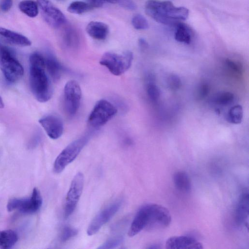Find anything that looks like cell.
Wrapping results in <instances>:
<instances>
[{
	"mask_svg": "<svg viewBox=\"0 0 249 249\" xmlns=\"http://www.w3.org/2000/svg\"><path fill=\"white\" fill-rule=\"evenodd\" d=\"M93 7L98 8L102 6L106 2L115 3H118L120 0H86Z\"/></svg>",
	"mask_w": 249,
	"mask_h": 249,
	"instance_id": "836d02e7",
	"label": "cell"
},
{
	"mask_svg": "<svg viewBox=\"0 0 249 249\" xmlns=\"http://www.w3.org/2000/svg\"><path fill=\"white\" fill-rule=\"evenodd\" d=\"M88 140L89 137L83 136L74 140L67 145L57 156L54 162V172L59 174L62 172L75 159Z\"/></svg>",
	"mask_w": 249,
	"mask_h": 249,
	"instance_id": "5b68a950",
	"label": "cell"
},
{
	"mask_svg": "<svg viewBox=\"0 0 249 249\" xmlns=\"http://www.w3.org/2000/svg\"><path fill=\"white\" fill-rule=\"evenodd\" d=\"M13 5V0H1L0 9L3 12L9 11Z\"/></svg>",
	"mask_w": 249,
	"mask_h": 249,
	"instance_id": "8d00e7d4",
	"label": "cell"
},
{
	"mask_svg": "<svg viewBox=\"0 0 249 249\" xmlns=\"http://www.w3.org/2000/svg\"><path fill=\"white\" fill-rule=\"evenodd\" d=\"M146 14L159 23L173 25L186 19L189 10L182 6H176L170 1L148 0L144 6Z\"/></svg>",
	"mask_w": 249,
	"mask_h": 249,
	"instance_id": "7a4b0ae2",
	"label": "cell"
},
{
	"mask_svg": "<svg viewBox=\"0 0 249 249\" xmlns=\"http://www.w3.org/2000/svg\"><path fill=\"white\" fill-rule=\"evenodd\" d=\"M63 40L67 47L75 48L78 45L79 38L76 31L69 28L66 29L63 34Z\"/></svg>",
	"mask_w": 249,
	"mask_h": 249,
	"instance_id": "d4e9b609",
	"label": "cell"
},
{
	"mask_svg": "<svg viewBox=\"0 0 249 249\" xmlns=\"http://www.w3.org/2000/svg\"><path fill=\"white\" fill-rule=\"evenodd\" d=\"M173 182L176 189L184 193H189L191 190V183L188 174L184 171H178L173 176Z\"/></svg>",
	"mask_w": 249,
	"mask_h": 249,
	"instance_id": "d6986e66",
	"label": "cell"
},
{
	"mask_svg": "<svg viewBox=\"0 0 249 249\" xmlns=\"http://www.w3.org/2000/svg\"><path fill=\"white\" fill-rule=\"evenodd\" d=\"M86 32L93 39L102 40L107 37L109 33V27L103 22L92 21L87 25Z\"/></svg>",
	"mask_w": 249,
	"mask_h": 249,
	"instance_id": "2e32d148",
	"label": "cell"
},
{
	"mask_svg": "<svg viewBox=\"0 0 249 249\" xmlns=\"http://www.w3.org/2000/svg\"><path fill=\"white\" fill-rule=\"evenodd\" d=\"M167 249H201L202 244L196 238L188 236H174L166 241Z\"/></svg>",
	"mask_w": 249,
	"mask_h": 249,
	"instance_id": "4fadbf2b",
	"label": "cell"
},
{
	"mask_svg": "<svg viewBox=\"0 0 249 249\" xmlns=\"http://www.w3.org/2000/svg\"><path fill=\"white\" fill-rule=\"evenodd\" d=\"M18 7L23 13L30 18H35L38 14L39 8L36 1L23 0L19 3Z\"/></svg>",
	"mask_w": 249,
	"mask_h": 249,
	"instance_id": "7402d4cb",
	"label": "cell"
},
{
	"mask_svg": "<svg viewBox=\"0 0 249 249\" xmlns=\"http://www.w3.org/2000/svg\"><path fill=\"white\" fill-rule=\"evenodd\" d=\"M147 204V222L145 230L153 231L167 228L171 222L169 210L157 204Z\"/></svg>",
	"mask_w": 249,
	"mask_h": 249,
	"instance_id": "8992f818",
	"label": "cell"
},
{
	"mask_svg": "<svg viewBox=\"0 0 249 249\" xmlns=\"http://www.w3.org/2000/svg\"><path fill=\"white\" fill-rule=\"evenodd\" d=\"M121 204V201L118 200L101 210L89 224L87 231V234L91 236L96 233L116 214Z\"/></svg>",
	"mask_w": 249,
	"mask_h": 249,
	"instance_id": "8fae6325",
	"label": "cell"
},
{
	"mask_svg": "<svg viewBox=\"0 0 249 249\" xmlns=\"http://www.w3.org/2000/svg\"><path fill=\"white\" fill-rule=\"evenodd\" d=\"M234 95L231 92L226 91L218 93L213 98L214 102L219 105H228L232 102Z\"/></svg>",
	"mask_w": 249,
	"mask_h": 249,
	"instance_id": "4316f807",
	"label": "cell"
},
{
	"mask_svg": "<svg viewBox=\"0 0 249 249\" xmlns=\"http://www.w3.org/2000/svg\"><path fill=\"white\" fill-rule=\"evenodd\" d=\"M123 241V237L117 235L111 237L106 240L98 247L101 249H113L119 246Z\"/></svg>",
	"mask_w": 249,
	"mask_h": 249,
	"instance_id": "f1b7e54d",
	"label": "cell"
},
{
	"mask_svg": "<svg viewBox=\"0 0 249 249\" xmlns=\"http://www.w3.org/2000/svg\"><path fill=\"white\" fill-rule=\"evenodd\" d=\"M133 59V53L129 51L121 53L109 52L102 55L100 64L106 67L113 75L119 76L130 68Z\"/></svg>",
	"mask_w": 249,
	"mask_h": 249,
	"instance_id": "277c9868",
	"label": "cell"
},
{
	"mask_svg": "<svg viewBox=\"0 0 249 249\" xmlns=\"http://www.w3.org/2000/svg\"><path fill=\"white\" fill-rule=\"evenodd\" d=\"M0 36L12 44L20 46H29L32 43L24 36L2 27H0Z\"/></svg>",
	"mask_w": 249,
	"mask_h": 249,
	"instance_id": "e0dca14e",
	"label": "cell"
},
{
	"mask_svg": "<svg viewBox=\"0 0 249 249\" xmlns=\"http://www.w3.org/2000/svg\"><path fill=\"white\" fill-rule=\"evenodd\" d=\"M139 44L140 47L143 49H146L148 47L147 42L143 38H140L139 40Z\"/></svg>",
	"mask_w": 249,
	"mask_h": 249,
	"instance_id": "74e56055",
	"label": "cell"
},
{
	"mask_svg": "<svg viewBox=\"0 0 249 249\" xmlns=\"http://www.w3.org/2000/svg\"><path fill=\"white\" fill-rule=\"evenodd\" d=\"M249 211V197L248 192H243L239 197L235 213V220L236 224L241 226L245 224Z\"/></svg>",
	"mask_w": 249,
	"mask_h": 249,
	"instance_id": "5bb4252c",
	"label": "cell"
},
{
	"mask_svg": "<svg viewBox=\"0 0 249 249\" xmlns=\"http://www.w3.org/2000/svg\"><path fill=\"white\" fill-rule=\"evenodd\" d=\"M192 37V32L187 25L181 22L177 24L174 37L177 41L187 44H190Z\"/></svg>",
	"mask_w": 249,
	"mask_h": 249,
	"instance_id": "44dd1931",
	"label": "cell"
},
{
	"mask_svg": "<svg viewBox=\"0 0 249 249\" xmlns=\"http://www.w3.org/2000/svg\"><path fill=\"white\" fill-rule=\"evenodd\" d=\"M78 233V231L73 228L66 226L62 229L60 235V240L65 242L75 236Z\"/></svg>",
	"mask_w": 249,
	"mask_h": 249,
	"instance_id": "f546056e",
	"label": "cell"
},
{
	"mask_svg": "<svg viewBox=\"0 0 249 249\" xmlns=\"http://www.w3.org/2000/svg\"><path fill=\"white\" fill-rule=\"evenodd\" d=\"M29 81L31 89L36 99L44 103L50 99L52 89L46 72L45 57L35 52L29 57Z\"/></svg>",
	"mask_w": 249,
	"mask_h": 249,
	"instance_id": "6da1fadb",
	"label": "cell"
},
{
	"mask_svg": "<svg viewBox=\"0 0 249 249\" xmlns=\"http://www.w3.org/2000/svg\"><path fill=\"white\" fill-rule=\"evenodd\" d=\"M167 85L171 90H177L181 87L182 82L178 75L172 74L167 78Z\"/></svg>",
	"mask_w": 249,
	"mask_h": 249,
	"instance_id": "1f68e13d",
	"label": "cell"
},
{
	"mask_svg": "<svg viewBox=\"0 0 249 249\" xmlns=\"http://www.w3.org/2000/svg\"><path fill=\"white\" fill-rule=\"evenodd\" d=\"M82 92L79 84L75 80H70L64 89V106L66 112L70 116L75 114L79 109Z\"/></svg>",
	"mask_w": 249,
	"mask_h": 249,
	"instance_id": "30bf717a",
	"label": "cell"
},
{
	"mask_svg": "<svg viewBox=\"0 0 249 249\" xmlns=\"http://www.w3.org/2000/svg\"><path fill=\"white\" fill-rule=\"evenodd\" d=\"M4 107V102L1 97L0 96V108H3Z\"/></svg>",
	"mask_w": 249,
	"mask_h": 249,
	"instance_id": "f35d334b",
	"label": "cell"
},
{
	"mask_svg": "<svg viewBox=\"0 0 249 249\" xmlns=\"http://www.w3.org/2000/svg\"><path fill=\"white\" fill-rule=\"evenodd\" d=\"M131 23L133 27L137 30H145L149 27L148 21L141 14L134 15L132 18Z\"/></svg>",
	"mask_w": 249,
	"mask_h": 249,
	"instance_id": "83f0119b",
	"label": "cell"
},
{
	"mask_svg": "<svg viewBox=\"0 0 249 249\" xmlns=\"http://www.w3.org/2000/svg\"><path fill=\"white\" fill-rule=\"evenodd\" d=\"M38 122L51 139H57L62 135L63 122L57 116L48 115L40 119Z\"/></svg>",
	"mask_w": 249,
	"mask_h": 249,
	"instance_id": "7c38bea8",
	"label": "cell"
},
{
	"mask_svg": "<svg viewBox=\"0 0 249 249\" xmlns=\"http://www.w3.org/2000/svg\"><path fill=\"white\" fill-rule=\"evenodd\" d=\"M117 3L122 7L129 10H134L136 8V4L132 0H120Z\"/></svg>",
	"mask_w": 249,
	"mask_h": 249,
	"instance_id": "e575fe53",
	"label": "cell"
},
{
	"mask_svg": "<svg viewBox=\"0 0 249 249\" xmlns=\"http://www.w3.org/2000/svg\"><path fill=\"white\" fill-rule=\"evenodd\" d=\"M226 63L228 67L230 68L232 71L237 73H241V68L239 64L231 59H227Z\"/></svg>",
	"mask_w": 249,
	"mask_h": 249,
	"instance_id": "d590c367",
	"label": "cell"
},
{
	"mask_svg": "<svg viewBox=\"0 0 249 249\" xmlns=\"http://www.w3.org/2000/svg\"><path fill=\"white\" fill-rule=\"evenodd\" d=\"M84 175L77 173L73 177L67 194L64 206V216L68 218L73 213L82 193Z\"/></svg>",
	"mask_w": 249,
	"mask_h": 249,
	"instance_id": "ba28073f",
	"label": "cell"
},
{
	"mask_svg": "<svg viewBox=\"0 0 249 249\" xmlns=\"http://www.w3.org/2000/svg\"><path fill=\"white\" fill-rule=\"evenodd\" d=\"M18 240L17 233L12 230L0 231V248L10 249Z\"/></svg>",
	"mask_w": 249,
	"mask_h": 249,
	"instance_id": "ffe728a7",
	"label": "cell"
},
{
	"mask_svg": "<svg viewBox=\"0 0 249 249\" xmlns=\"http://www.w3.org/2000/svg\"><path fill=\"white\" fill-rule=\"evenodd\" d=\"M29 197L13 198L9 200L6 208L9 212L18 210L25 213L28 204Z\"/></svg>",
	"mask_w": 249,
	"mask_h": 249,
	"instance_id": "603a6c76",
	"label": "cell"
},
{
	"mask_svg": "<svg viewBox=\"0 0 249 249\" xmlns=\"http://www.w3.org/2000/svg\"><path fill=\"white\" fill-rule=\"evenodd\" d=\"M0 69L6 80L10 83L18 82L24 74L23 67L14 52L1 43H0Z\"/></svg>",
	"mask_w": 249,
	"mask_h": 249,
	"instance_id": "3957f363",
	"label": "cell"
},
{
	"mask_svg": "<svg viewBox=\"0 0 249 249\" xmlns=\"http://www.w3.org/2000/svg\"><path fill=\"white\" fill-rule=\"evenodd\" d=\"M93 7L87 1L76 0L71 2L68 6L67 10L70 13L81 15L87 13Z\"/></svg>",
	"mask_w": 249,
	"mask_h": 249,
	"instance_id": "cb8c5ba5",
	"label": "cell"
},
{
	"mask_svg": "<svg viewBox=\"0 0 249 249\" xmlns=\"http://www.w3.org/2000/svg\"><path fill=\"white\" fill-rule=\"evenodd\" d=\"M210 91V87L206 83L199 85L196 90V97L197 99L202 100L205 98Z\"/></svg>",
	"mask_w": 249,
	"mask_h": 249,
	"instance_id": "d6a6232c",
	"label": "cell"
},
{
	"mask_svg": "<svg viewBox=\"0 0 249 249\" xmlns=\"http://www.w3.org/2000/svg\"><path fill=\"white\" fill-rule=\"evenodd\" d=\"M243 117V109L240 105H236L232 107L227 115L228 121L232 124H239L242 122Z\"/></svg>",
	"mask_w": 249,
	"mask_h": 249,
	"instance_id": "484cf974",
	"label": "cell"
},
{
	"mask_svg": "<svg viewBox=\"0 0 249 249\" xmlns=\"http://www.w3.org/2000/svg\"><path fill=\"white\" fill-rule=\"evenodd\" d=\"M39 10L46 22L54 28H59L67 21L62 12L49 0H36Z\"/></svg>",
	"mask_w": 249,
	"mask_h": 249,
	"instance_id": "9c48e42d",
	"label": "cell"
},
{
	"mask_svg": "<svg viewBox=\"0 0 249 249\" xmlns=\"http://www.w3.org/2000/svg\"><path fill=\"white\" fill-rule=\"evenodd\" d=\"M117 109L110 102L101 99L96 102L88 120L89 124L98 127L103 125L117 113Z\"/></svg>",
	"mask_w": 249,
	"mask_h": 249,
	"instance_id": "52a82bcc",
	"label": "cell"
},
{
	"mask_svg": "<svg viewBox=\"0 0 249 249\" xmlns=\"http://www.w3.org/2000/svg\"><path fill=\"white\" fill-rule=\"evenodd\" d=\"M44 57L45 68L50 76L54 81L58 80L63 71L62 65L55 57L51 54Z\"/></svg>",
	"mask_w": 249,
	"mask_h": 249,
	"instance_id": "ac0fdd59",
	"label": "cell"
},
{
	"mask_svg": "<svg viewBox=\"0 0 249 249\" xmlns=\"http://www.w3.org/2000/svg\"><path fill=\"white\" fill-rule=\"evenodd\" d=\"M146 91L149 98L153 101H157L160 96V91L159 87L153 83H149L146 88Z\"/></svg>",
	"mask_w": 249,
	"mask_h": 249,
	"instance_id": "4dcf8cb0",
	"label": "cell"
},
{
	"mask_svg": "<svg viewBox=\"0 0 249 249\" xmlns=\"http://www.w3.org/2000/svg\"><path fill=\"white\" fill-rule=\"evenodd\" d=\"M147 216V205L145 204L138 211L128 231V235L133 237L145 229Z\"/></svg>",
	"mask_w": 249,
	"mask_h": 249,
	"instance_id": "9a60e30c",
	"label": "cell"
}]
</instances>
